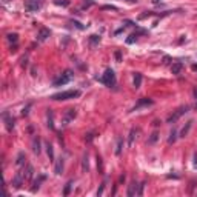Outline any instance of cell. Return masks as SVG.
<instances>
[{"instance_id":"9c48e42d","label":"cell","mask_w":197,"mask_h":197,"mask_svg":"<svg viewBox=\"0 0 197 197\" xmlns=\"http://www.w3.org/2000/svg\"><path fill=\"white\" fill-rule=\"evenodd\" d=\"M137 191H139V183L137 182H131V185H130V188H128V196L130 197H133V196H135L137 194Z\"/></svg>"},{"instance_id":"3957f363","label":"cell","mask_w":197,"mask_h":197,"mask_svg":"<svg viewBox=\"0 0 197 197\" xmlns=\"http://www.w3.org/2000/svg\"><path fill=\"white\" fill-rule=\"evenodd\" d=\"M74 79V74H72V71L71 69H66L62 76H60L59 79H56L54 80V86H62V85H66V83H69L71 80Z\"/></svg>"},{"instance_id":"60d3db41","label":"cell","mask_w":197,"mask_h":197,"mask_svg":"<svg viewBox=\"0 0 197 197\" xmlns=\"http://www.w3.org/2000/svg\"><path fill=\"white\" fill-rule=\"evenodd\" d=\"M193 69H194V71H197V65H193Z\"/></svg>"},{"instance_id":"4316f807","label":"cell","mask_w":197,"mask_h":197,"mask_svg":"<svg viewBox=\"0 0 197 197\" xmlns=\"http://www.w3.org/2000/svg\"><path fill=\"white\" fill-rule=\"evenodd\" d=\"M48 126L51 128V130L54 128V123H52V112H51V111L48 112Z\"/></svg>"},{"instance_id":"cb8c5ba5","label":"cell","mask_w":197,"mask_h":197,"mask_svg":"<svg viewBox=\"0 0 197 197\" xmlns=\"http://www.w3.org/2000/svg\"><path fill=\"white\" fill-rule=\"evenodd\" d=\"M46 151H48L49 159H51V160H54V151H52V145H51V143H48V145H46Z\"/></svg>"},{"instance_id":"e0dca14e","label":"cell","mask_w":197,"mask_h":197,"mask_svg":"<svg viewBox=\"0 0 197 197\" xmlns=\"http://www.w3.org/2000/svg\"><path fill=\"white\" fill-rule=\"evenodd\" d=\"M62 169H63V159L60 157L56 163V174H62Z\"/></svg>"},{"instance_id":"83f0119b","label":"cell","mask_w":197,"mask_h":197,"mask_svg":"<svg viewBox=\"0 0 197 197\" xmlns=\"http://www.w3.org/2000/svg\"><path fill=\"white\" fill-rule=\"evenodd\" d=\"M71 186H72V182H68V183H66L65 191H63V194H65V196H68V194H69V189H71Z\"/></svg>"},{"instance_id":"52a82bcc","label":"cell","mask_w":197,"mask_h":197,"mask_svg":"<svg viewBox=\"0 0 197 197\" xmlns=\"http://www.w3.org/2000/svg\"><path fill=\"white\" fill-rule=\"evenodd\" d=\"M154 102L151 100V99H146V97H142V99H139V102L135 103V106L133 108V111H135V110H139V108H142V106H148V105H153Z\"/></svg>"},{"instance_id":"8fae6325","label":"cell","mask_w":197,"mask_h":197,"mask_svg":"<svg viewBox=\"0 0 197 197\" xmlns=\"http://www.w3.org/2000/svg\"><path fill=\"white\" fill-rule=\"evenodd\" d=\"M76 110H68L65 114V120H63V125H68V122H71L74 117H76Z\"/></svg>"},{"instance_id":"1f68e13d","label":"cell","mask_w":197,"mask_h":197,"mask_svg":"<svg viewBox=\"0 0 197 197\" xmlns=\"http://www.w3.org/2000/svg\"><path fill=\"white\" fill-rule=\"evenodd\" d=\"M143 188H145V183H140V185H139V191H137V196H142V194H143Z\"/></svg>"},{"instance_id":"44dd1931","label":"cell","mask_w":197,"mask_h":197,"mask_svg":"<svg viewBox=\"0 0 197 197\" xmlns=\"http://www.w3.org/2000/svg\"><path fill=\"white\" fill-rule=\"evenodd\" d=\"M82 169H83V173H88V169H90V165H88V154H85V155H83Z\"/></svg>"},{"instance_id":"5b68a950","label":"cell","mask_w":197,"mask_h":197,"mask_svg":"<svg viewBox=\"0 0 197 197\" xmlns=\"http://www.w3.org/2000/svg\"><path fill=\"white\" fill-rule=\"evenodd\" d=\"M40 8H42V2L40 0H26V3H25V9L28 12H37Z\"/></svg>"},{"instance_id":"ba28073f","label":"cell","mask_w":197,"mask_h":197,"mask_svg":"<svg viewBox=\"0 0 197 197\" xmlns=\"http://www.w3.org/2000/svg\"><path fill=\"white\" fill-rule=\"evenodd\" d=\"M48 37H49V29L40 28V31H39V34H37V40H39V42H45Z\"/></svg>"},{"instance_id":"5bb4252c","label":"cell","mask_w":197,"mask_h":197,"mask_svg":"<svg viewBox=\"0 0 197 197\" xmlns=\"http://www.w3.org/2000/svg\"><path fill=\"white\" fill-rule=\"evenodd\" d=\"M32 151L36 154H40V139L39 137L32 139Z\"/></svg>"},{"instance_id":"f546056e","label":"cell","mask_w":197,"mask_h":197,"mask_svg":"<svg viewBox=\"0 0 197 197\" xmlns=\"http://www.w3.org/2000/svg\"><path fill=\"white\" fill-rule=\"evenodd\" d=\"M17 34H9V36H8V40H9V42H17Z\"/></svg>"},{"instance_id":"d4e9b609","label":"cell","mask_w":197,"mask_h":197,"mask_svg":"<svg viewBox=\"0 0 197 197\" xmlns=\"http://www.w3.org/2000/svg\"><path fill=\"white\" fill-rule=\"evenodd\" d=\"M90 42H91V45H96V43L100 42V37L99 36H91L90 37Z\"/></svg>"},{"instance_id":"f1b7e54d","label":"cell","mask_w":197,"mask_h":197,"mask_svg":"<svg viewBox=\"0 0 197 197\" xmlns=\"http://www.w3.org/2000/svg\"><path fill=\"white\" fill-rule=\"evenodd\" d=\"M74 26H76V28H79V29H85V26L82 25V23H79V22H76V20H72V22H71Z\"/></svg>"},{"instance_id":"d590c367","label":"cell","mask_w":197,"mask_h":197,"mask_svg":"<svg viewBox=\"0 0 197 197\" xmlns=\"http://www.w3.org/2000/svg\"><path fill=\"white\" fill-rule=\"evenodd\" d=\"M169 62H171V59H169V57H163V65H168Z\"/></svg>"},{"instance_id":"ab89813d","label":"cell","mask_w":197,"mask_h":197,"mask_svg":"<svg viewBox=\"0 0 197 197\" xmlns=\"http://www.w3.org/2000/svg\"><path fill=\"white\" fill-rule=\"evenodd\" d=\"M153 3H154V5H159V3H160V0H153Z\"/></svg>"},{"instance_id":"7a4b0ae2","label":"cell","mask_w":197,"mask_h":197,"mask_svg":"<svg viewBox=\"0 0 197 197\" xmlns=\"http://www.w3.org/2000/svg\"><path fill=\"white\" fill-rule=\"evenodd\" d=\"M80 96V91L77 90H69V91H62V92H57L51 97L52 100H68V99H74V97H79Z\"/></svg>"},{"instance_id":"d6986e66","label":"cell","mask_w":197,"mask_h":197,"mask_svg":"<svg viewBox=\"0 0 197 197\" xmlns=\"http://www.w3.org/2000/svg\"><path fill=\"white\" fill-rule=\"evenodd\" d=\"M32 173H34L32 166H31V165H28V166H26V173L23 174V176H25V179H26V180H31V177H32Z\"/></svg>"},{"instance_id":"d6a6232c","label":"cell","mask_w":197,"mask_h":197,"mask_svg":"<svg viewBox=\"0 0 197 197\" xmlns=\"http://www.w3.org/2000/svg\"><path fill=\"white\" fill-rule=\"evenodd\" d=\"M157 140V133H153V135H151V139H149V143H154V142Z\"/></svg>"},{"instance_id":"e575fe53","label":"cell","mask_w":197,"mask_h":197,"mask_svg":"<svg viewBox=\"0 0 197 197\" xmlns=\"http://www.w3.org/2000/svg\"><path fill=\"white\" fill-rule=\"evenodd\" d=\"M103 9H112V11H117V8H114V6H110V5L103 6Z\"/></svg>"},{"instance_id":"74e56055","label":"cell","mask_w":197,"mask_h":197,"mask_svg":"<svg viewBox=\"0 0 197 197\" xmlns=\"http://www.w3.org/2000/svg\"><path fill=\"white\" fill-rule=\"evenodd\" d=\"M123 2H128V3H137L139 0H123Z\"/></svg>"},{"instance_id":"ac0fdd59","label":"cell","mask_w":197,"mask_h":197,"mask_svg":"<svg viewBox=\"0 0 197 197\" xmlns=\"http://www.w3.org/2000/svg\"><path fill=\"white\" fill-rule=\"evenodd\" d=\"M23 163H25V153H19L16 165H17V166H23Z\"/></svg>"},{"instance_id":"6da1fadb","label":"cell","mask_w":197,"mask_h":197,"mask_svg":"<svg viewBox=\"0 0 197 197\" xmlns=\"http://www.w3.org/2000/svg\"><path fill=\"white\" fill-rule=\"evenodd\" d=\"M99 80H100V82L103 83V85L110 86V88H114L115 83H117V80H115V74H114L112 69H110V68H108V69L105 71V74H103V76H102Z\"/></svg>"},{"instance_id":"8d00e7d4","label":"cell","mask_w":197,"mask_h":197,"mask_svg":"<svg viewBox=\"0 0 197 197\" xmlns=\"http://www.w3.org/2000/svg\"><path fill=\"white\" fill-rule=\"evenodd\" d=\"M194 97H196V110H197V88H194Z\"/></svg>"},{"instance_id":"7402d4cb","label":"cell","mask_w":197,"mask_h":197,"mask_svg":"<svg viewBox=\"0 0 197 197\" xmlns=\"http://www.w3.org/2000/svg\"><path fill=\"white\" fill-rule=\"evenodd\" d=\"M122 146H123V139L119 137L117 139V148H115V154L117 155H120V153H122Z\"/></svg>"},{"instance_id":"ffe728a7","label":"cell","mask_w":197,"mask_h":197,"mask_svg":"<svg viewBox=\"0 0 197 197\" xmlns=\"http://www.w3.org/2000/svg\"><path fill=\"white\" fill-rule=\"evenodd\" d=\"M191 126H193V120H189L188 123H186V126L182 130V133H180V137H185V135L188 134V131H189V128H191Z\"/></svg>"},{"instance_id":"836d02e7","label":"cell","mask_w":197,"mask_h":197,"mask_svg":"<svg viewBox=\"0 0 197 197\" xmlns=\"http://www.w3.org/2000/svg\"><path fill=\"white\" fill-rule=\"evenodd\" d=\"M105 186H106V182H103V183H102V186H100V189H99V191H97V196H100L102 193H103V189H105Z\"/></svg>"},{"instance_id":"4dcf8cb0","label":"cell","mask_w":197,"mask_h":197,"mask_svg":"<svg viewBox=\"0 0 197 197\" xmlns=\"http://www.w3.org/2000/svg\"><path fill=\"white\" fill-rule=\"evenodd\" d=\"M91 5H94L92 0H85L83 5H82V8H88V6H91Z\"/></svg>"},{"instance_id":"2e32d148","label":"cell","mask_w":197,"mask_h":197,"mask_svg":"<svg viewBox=\"0 0 197 197\" xmlns=\"http://www.w3.org/2000/svg\"><path fill=\"white\" fill-rule=\"evenodd\" d=\"M176 139H177V130L173 128V131L169 133V137H168V143H174Z\"/></svg>"},{"instance_id":"f35d334b","label":"cell","mask_w":197,"mask_h":197,"mask_svg":"<svg viewBox=\"0 0 197 197\" xmlns=\"http://www.w3.org/2000/svg\"><path fill=\"white\" fill-rule=\"evenodd\" d=\"M194 166H197V154H194Z\"/></svg>"},{"instance_id":"7c38bea8","label":"cell","mask_w":197,"mask_h":197,"mask_svg":"<svg viewBox=\"0 0 197 197\" xmlns=\"http://www.w3.org/2000/svg\"><path fill=\"white\" fill-rule=\"evenodd\" d=\"M45 179H46V177H45V176H43V174H40V176H39V179H37L36 182H34V186L31 188V191H32V193H36V191H37V189L40 188V183H42V182H43Z\"/></svg>"},{"instance_id":"277c9868","label":"cell","mask_w":197,"mask_h":197,"mask_svg":"<svg viewBox=\"0 0 197 197\" xmlns=\"http://www.w3.org/2000/svg\"><path fill=\"white\" fill-rule=\"evenodd\" d=\"M188 111H189V106H180L179 110H176L171 115H169L166 122H168V123H174V122H177V120L182 117V115H183V114H186Z\"/></svg>"},{"instance_id":"8992f818","label":"cell","mask_w":197,"mask_h":197,"mask_svg":"<svg viewBox=\"0 0 197 197\" xmlns=\"http://www.w3.org/2000/svg\"><path fill=\"white\" fill-rule=\"evenodd\" d=\"M3 119H5V123H6V130H8V131H12V128H14V119L9 115L8 111L3 112Z\"/></svg>"},{"instance_id":"603a6c76","label":"cell","mask_w":197,"mask_h":197,"mask_svg":"<svg viewBox=\"0 0 197 197\" xmlns=\"http://www.w3.org/2000/svg\"><path fill=\"white\" fill-rule=\"evenodd\" d=\"M135 134H137V130H131V133H130V139H128V145H130V146H133V143H134Z\"/></svg>"},{"instance_id":"b9f144b4","label":"cell","mask_w":197,"mask_h":197,"mask_svg":"<svg viewBox=\"0 0 197 197\" xmlns=\"http://www.w3.org/2000/svg\"><path fill=\"white\" fill-rule=\"evenodd\" d=\"M3 2H5V3H6V2H9V0H3Z\"/></svg>"},{"instance_id":"30bf717a","label":"cell","mask_w":197,"mask_h":197,"mask_svg":"<svg viewBox=\"0 0 197 197\" xmlns=\"http://www.w3.org/2000/svg\"><path fill=\"white\" fill-rule=\"evenodd\" d=\"M23 180H25V176L19 173L16 177H14V180H12V186H14V188H20V186H22V182H23Z\"/></svg>"},{"instance_id":"4fadbf2b","label":"cell","mask_w":197,"mask_h":197,"mask_svg":"<svg viewBox=\"0 0 197 197\" xmlns=\"http://www.w3.org/2000/svg\"><path fill=\"white\" fill-rule=\"evenodd\" d=\"M182 68H183V63L182 62H176V63H173V66H171V71H173V74H180V71H182Z\"/></svg>"},{"instance_id":"484cf974","label":"cell","mask_w":197,"mask_h":197,"mask_svg":"<svg viewBox=\"0 0 197 197\" xmlns=\"http://www.w3.org/2000/svg\"><path fill=\"white\" fill-rule=\"evenodd\" d=\"M137 40V34H131L130 39H126V43H134Z\"/></svg>"},{"instance_id":"9a60e30c","label":"cell","mask_w":197,"mask_h":197,"mask_svg":"<svg viewBox=\"0 0 197 197\" xmlns=\"http://www.w3.org/2000/svg\"><path fill=\"white\" fill-rule=\"evenodd\" d=\"M140 85H142V74L134 72V88L137 90V88H140Z\"/></svg>"}]
</instances>
